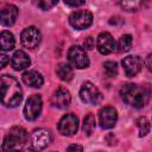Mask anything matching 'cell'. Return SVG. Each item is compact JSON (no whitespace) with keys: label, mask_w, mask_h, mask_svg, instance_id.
<instances>
[{"label":"cell","mask_w":152,"mask_h":152,"mask_svg":"<svg viewBox=\"0 0 152 152\" xmlns=\"http://www.w3.org/2000/svg\"><path fill=\"white\" fill-rule=\"evenodd\" d=\"M151 90L148 87L134 83H126L120 89L122 100L133 108H142L150 100Z\"/></svg>","instance_id":"cell-1"},{"label":"cell","mask_w":152,"mask_h":152,"mask_svg":"<svg viewBox=\"0 0 152 152\" xmlns=\"http://www.w3.org/2000/svg\"><path fill=\"white\" fill-rule=\"evenodd\" d=\"M1 83V102L5 107L14 108L23 100V90L19 82L8 75H2Z\"/></svg>","instance_id":"cell-2"},{"label":"cell","mask_w":152,"mask_h":152,"mask_svg":"<svg viewBox=\"0 0 152 152\" xmlns=\"http://www.w3.org/2000/svg\"><path fill=\"white\" fill-rule=\"evenodd\" d=\"M27 141L28 134L26 129L20 126H13L6 134L1 148L4 151H18L21 150Z\"/></svg>","instance_id":"cell-3"},{"label":"cell","mask_w":152,"mask_h":152,"mask_svg":"<svg viewBox=\"0 0 152 152\" xmlns=\"http://www.w3.org/2000/svg\"><path fill=\"white\" fill-rule=\"evenodd\" d=\"M52 140L51 132L45 128L34 129L30 138V146L28 150L31 151H40L44 150Z\"/></svg>","instance_id":"cell-4"},{"label":"cell","mask_w":152,"mask_h":152,"mask_svg":"<svg viewBox=\"0 0 152 152\" xmlns=\"http://www.w3.org/2000/svg\"><path fill=\"white\" fill-rule=\"evenodd\" d=\"M68 59L69 63L77 69H84L89 66V58L82 46L72 45L68 51Z\"/></svg>","instance_id":"cell-5"},{"label":"cell","mask_w":152,"mask_h":152,"mask_svg":"<svg viewBox=\"0 0 152 152\" xmlns=\"http://www.w3.org/2000/svg\"><path fill=\"white\" fill-rule=\"evenodd\" d=\"M42 108H43V100H42L40 95H38V94L31 95L27 99V101L25 103V107H24L25 119L28 120V121L36 120L40 115Z\"/></svg>","instance_id":"cell-6"},{"label":"cell","mask_w":152,"mask_h":152,"mask_svg":"<svg viewBox=\"0 0 152 152\" xmlns=\"http://www.w3.org/2000/svg\"><path fill=\"white\" fill-rule=\"evenodd\" d=\"M70 25L76 30H84L88 28L93 24V14L87 10L75 11L69 17Z\"/></svg>","instance_id":"cell-7"},{"label":"cell","mask_w":152,"mask_h":152,"mask_svg":"<svg viewBox=\"0 0 152 152\" xmlns=\"http://www.w3.org/2000/svg\"><path fill=\"white\" fill-rule=\"evenodd\" d=\"M40 40H42V33L37 27L28 26L21 31L20 42L23 46L27 49H34L40 44Z\"/></svg>","instance_id":"cell-8"},{"label":"cell","mask_w":152,"mask_h":152,"mask_svg":"<svg viewBox=\"0 0 152 152\" xmlns=\"http://www.w3.org/2000/svg\"><path fill=\"white\" fill-rule=\"evenodd\" d=\"M57 128L62 135H66V137L74 135L78 129V118L72 113L65 114L59 120Z\"/></svg>","instance_id":"cell-9"},{"label":"cell","mask_w":152,"mask_h":152,"mask_svg":"<svg viewBox=\"0 0 152 152\" xmlns=\"http://www.w3.org/2000/svg\"><path fill=\"white\" fill-rule=\"evenodd\" d=\"M80 97L84 103L89 104H97L102 96L100 90L91 83V82H84L80 89Z\"/></svg>","instance_id":"cell-10"},{"label":"cell","mask_w":152,"mask_h":152,"mask_svg":"<svg viewBox=\"0 0 152 152\" xmlns=\"http://www.w3.org/2000/svg\"><path fill=\"white\" fill-rule=\"evenodd\" d=\"M118 120V112L114 107L107 106L100 109L99 112V124L101 128L103 129H109L115 126Z\"/></svg>","instance_id":"cell-11"},{"label":"cell","mask_w":152,"mask_h":152,"mask_svg":"<svg viewBox=\"0 0 152 152\" xmlns=\"http://www.w3.org/2000/svg\"><path fill=\"white\" fill-rule=\"evenodd\" d=\"M121 63H122V66H124L125 75L127 77L135 76L142 68V59L137 55H131V56L125 57Z\"/></svg>","instance_id":"cell-12"},{"label":"cell","mask_w":152,"mask_h":152,"mask_svg":"<svg viewBox=\"0 0 152 152\" xmlns=\"http://www.w3.org/2000/svg\"><path fill=\"white\" fill-rule=\"evenodd\" d=\"M70 102H71L70 93L64 87L57 88L51 96V104L58 109H65L66 107H69Z\"/></svg>","instance_id":"cell-13"},{"label":"cell","mask_w":152,"mask_h":152,"mask_svg":"<svg viewBox=\"0 0 152 152\" xmlns=\"http://www.w3.org/2000/svg\"><path fill=\"white\" fill-rule=\"evenodd\" d=\"M96 46L100 53L102 55H109L110 52L114 51V49L116 48L115 40L113 38V36L109 32H101L97 36V40H96Z\"/></svg>","instance_id":"cell-14"},{"label":"cell","mask_w":152,"mask_h":152,"mask_svg":"<svg viewBox=\"0 0 152 152\" xmlns=\"http://www.w3.org/2000/svg\"><path fill=\"white\" fill-rule=\"evenodd\" d=\"M31 64V59L27 56V53L23 50H17L11 58V65L14 70H23L26 69Z\"/></svg>","instance_id":"cell-15"},{"label":"cell","mask_w":152,"mask_h":152,"mask_svg":"<svg viewBox=\"0 0 152 152\" xmlns=\"http://www.w3.org/2000/svg\"><path fill=\"white\" fill-rule=\"evenodd\" d=\"M21 80L26 86L32 87V88H40L44 83V78H43L42 74L36 71V70L25 71L21 76Z\"/></svg>","instance_id":"cell-16"},{"label":"cell","mask_w":152,"mask_h":152,"mask_svg":"<svg viewBox=\"0 0 152 152\" xmlns=\"http://www.w3.org/2000/svg\"><path fill=\"white\" fill-rule=\"evenodd\" d=\"M18 17V8L14 5H6L1 10V24L4 26H11L14 24Z\"/></svg>","instance_id":"cell-17"},{"label":"cell","mask_w":152,"mask_h":152,"mask_svg":"<svg viewBox=\"0 0 152 152\" xmlns=\"http://www.w3.org/2000/svg\"><path fill=\"white\" fill-rule=\"evenodd\" d=\"M15 40L13 34L10 31H2L0 34V46L1 51H10L14 48Z\"/></svg>","instance_id":"cell-18"},{"label":"cell","mask_w":152,"mask_h":152,"mask_svg":"<svg viewBox=\"0 0 152 152\" xmlns=\"http://www.w3.org/2000/svg\"><path fill=\"white\" fill-rule=\"evenodd\" d=\"M56 72H57V76L62 81H65V82L72 80V77H74V70L66 63H59L56 68Z\"/></svg>","instance_id":"cell-19"},{"label":"cell","mask_w":152,"mask_h":152,"mask_svg":"<svg viewBox=\"0 0 152 152\" xmlns=\"http://www.w3.org/2000/svg\"><path fill=\"white\" fill-rule=\"evenodd\" d=\"M146 0H120V6L127 12H133L139 10Z\"/></svg>","instance_id":"cell-20"},{"label":"cell","mask_w":152,"mask_h":152,"mask_svg":"<svg viewBox=\"0 0 152 152\" xmlns=\"http://www.w3.org/2000/svg\"><path fill=\"white\" fill-rule=\"evenodd\" d=\"M132 43H133V38L131 34H124L120 37L119 42H118V51L119 52H127L131 50L132 48Z\"/></svg>","instance_id":"cell-21"},{"label":"cell","mask_w":152,"mask_h":152,"mask_svg":"<svg viewBox=\"0 0 152 152\" xmlns=\"http://www.w3.org/2000/svg\"><path fill=\"white\" fill-rule=\"evenodd\" d=\"M137 126H138V131H139V137H145L151 129V124H150L148 119L145 116H140L137 120Z\"/></svg>","instance_id":"cell-22"},{"label":"cell","mask_w":152,"mask_h":152,"mask_svg":"<svg viewBox=\"0 0 152 152\" xmlns=\"http://www.w3.org/2000/svg\"><path fill=\"white\" fill-rule=\"evenodd\" d=\"M95 118L91 115V114H88L84 120H83V126H82V129L83 132L87 134V135H90L95 128Z\"/></svg>","instance_id":"cell-23"},{"label":"cell","mask_w":152,"mask_h":152,"mask_svg":"<svg viewBox=\"0 0 152 152\" xmlns=\"http://www.w3.org/2000/svg\"><path fill=\"white\" fill-rule=\"evenodd\" d=\"M103 70L108 77H115L118 75V64L113 61H107L103 63Z\"/></svg>","instance_id":"cell-24"},{"label":"cell","mask_w":152,"mask_h":152,"mask_svg":"<svg viewBox=\"0 0 152 152\" xmlns=\"http://www.w3.org/2000/svg\"><path fill=\"white\" fill-rule=\"evenodd\" d=\"M58 0H34V4L43 11H48L57 5Z\"/></svg>","instance_id":"cell-25"},{"label":"cell","mask_w":152,"mask_h":152,"mask_svg":"<svg viewBox=\"0 0 152 152\" xmlns=\"http://www.w3.org/2000/svg\"><path fill=\"white\" fill-rule=\"evenodd\" d=\"M94 44H95V42H94V39L91 38V37H88V38H86V40H84V44H83V46L87 49V50H91L93 48H94Z\"/></svg>","instance_id":"cell-26"},{"label":"cell","mask_w":152,"mask_h":152,"mask_svg":"<svg viewBox=\"0 0 152 152\" xmlns=\"http://www.w3.org/2000/svg\"><path fill=\"white\" fill-rule=\"evenodd\" d=\"M64 2L69 6H72V7H77V6H81L84 4V0H64Z\"/></svg>","instance_id":"cell-27"},{"label":"cell","mask_w":152,"mask_h":152,"mask_svg":"<svg viewBox=\"0 0 152 152\" xmlns=\"http://www.w3.org/2000/svg\"><path fill=\"white\" fill-rule=\"evenodd\" d=\"M145 63H146V66H147V69H148L150 71H152V52L147 55Z\"/></svg>","instance_id":"cell-28"},{"label":"cell","mask_w":152,"mask_h":152,"mask_svg":"<svg viewBox=\"0 0 152 152\" xmlns=\"http://www.w3.org/2000/svg\"><path fill=\"white\" fill-rule=\"evenodd\" d=\"M0 58H1V68H5L6 64H7V62H8V58H7V56L5 53H1Z\"/></svg>","instance_id":"cell-29"},{"label":"cell","mask_w":152,"mask_h":152,"mask_svg":"<svg viewBox=\"0 0 152 152\" xmlns=\"http://www.w3.org/2000/svg\"><path fill=\"white\" fill-rule=\"evenodd\" d=\"M68 150H69V151H72V150L82 151V150H83V147H82V146H80V145H70V146L68 147Z\"/></svg>","instance_id":"cell-30"}]
</instances>
